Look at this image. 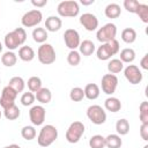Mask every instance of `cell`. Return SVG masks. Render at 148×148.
Wrapping results in <instances>:
<instances>
[{
    "instance_id": "ab89813d",
    "label": "cell",
    "mask_w": 148,
    "mask_h": 148,
    "mask_svg": "<svg viewBox=\"0 0 148 148\" xmlns=\"http://www.w3.org/2000/svg\"><path fill=\"white\" fill-rule=\"evenodd\" d=\"M140 2L138 0H125L124 1V7L125 9L128 12V13H132V14H135L136 12V8L139 7Z\"/></svg>"
},
{
    "instance_id": "d6a6232c",
    "label": "cell",
    "mask_w": 148,
    "mask_h": 148,
    "mask_svg": "<svg viewBox=\"0 0 148 148\" xmlns=\"http://www.w3.org/2000/svg\"><path fill=\"white\" fill-rule=\"evenodd\" d=\"M27 84L31 92H37L42 88V80L38 76H31V77H29Z\"/></svg>"
},
{
    "instance_id": "f6af8a7d",
    "label": "cell",
    "mask_w": 148,
    "mask_h": 148,
    "mask_svg": "<svg viewBox=\"0 0 148 148\" xmlns=\"http://www.w3.org/2000/svg\"><path fill=\"white\" fill-rule=\"evenodd\" d=\"M3 148H21L18 145H16V143H12V145H9V146H6V147H3Z\"/></svg>"
},
{
    "instance_id": "f35d334b",
    "label": "cell",
    "mask_w": 148,
    "mask_h": 148,
    "mask_svg": "<svg viewBox=\"0 0 148 148\" xmlns=\"http://www.w3.org/2000/svg\"><path fill=\"white\" fill-rule=\"evenodd\" d=\"M35 95L34 92L31 91H28V92H23L22 96H21V104L24 105V106H30L34 104L35 102Z\"/></svg>"
},
{
    "instance_id": "4316f807",
    "label": "cell",
    "mask_w": 148,
    "mask_h": 148,
    "mask_svg": "<svg viewBox=\"0 0 148 148\" xmlns=\"http://www.w3.org/2000/svg\"><path fill=\"white\" fill-rule=\"evenodd\" d=\"M136 39V31L133 28H125L121 31V40L126 44H132Z\"/></svg>"
},
{
    "instance_id": "30bf717a",
    "label": "cell",
    "mask_w": 148,
    "mask_h": 148,
    "mask_svg": "<svg viewBox=\"0 0 148 148\" xmlns=\"http://www.w3.org/2000/svg\"><path fill=\"white\" fill-rule=\"evenodd\" d=\"M124 75L131 84H139L142 81V77H143L141 69L135 65L126 66L125 69H124Z\"/></svg>"
},
{
    "instance_id": "9a60e30c",
    "label": "cell",
    "mask_w": 148,
    "mask_h": 148,
    "mask_svg": "<svg viewBox=\"0 0 148 148\" xmlns=\"http://www.w3.org/2000/svg\"><path fill=\"white\" fill-rule=\"evenodd\" d=\"M80 23L87 31H95L98 28V18L91 13H84L80 16Z\"/></svg>"
},
{
    "instance_id": "4fadbf2b",
    "label": "cell",
    "mask_w": 148,
    "mask_h": 148,
    "mask_svg": "<svg viewBox=\"0 0 148 148\" xmlns=\"http://www.w3.org/2000/svg\"><path fill=\"white\" fill-rule=\"evenodd\" d=\"M16 97H17V92L13 88H10L9 86H6L2 89L1 97H0V105H1V108L6 109L8 106L14 105Z\"/></svg>"
},
{
    "instance_id": "7c38bea8",
    "label": "cell",
    "mask_w": 148,
    "mask_h": 148,
    "mask_svg": "<svg viewBox=\"0 0 148 148\" xmlns=\"http://www.w3.org/2000/svg\"><path fill=\"white\" fill-rule=\"evenodd\" d=\"M29 117H30V121L32 123V125L40 126L45 120L46 110L43 105H34L29 110Z\"/></svg>"
},
{
    "instance_id": "277c9868",
    "label": "cell",
    "mask_w": 148,
    "mask_h": 148,
    "mask_svg": "<svg viewBox=\"0 0 148 148\" xmlns=\"http://www.w3.org/2000/svg\"><path fill=\"white\" fill-rule=\"evenodd\" d=\"M57 13L61 17H75L80 13V7L74 0H65L57 6Z\"/></svg>"
},
{
    "instance_id": "7bdbcfd3",
    "label": "cell",
    "mask_w": 148,
    "mask_h": 148,
    "mask_svg": "<svg viewBox=\"0 0 148 148\" xmlns=\"http://www.w3.org/2000/svg\"><path fill=\"white\" fill-rule=\"evenodd\" d=\"M47 3V0H31V5L39 8V7H44Z\"/></svg>"
},
{
    "instance_id": "f546056e",
    "label": "cell",
    "mask_w": 148,
    "mask_h": 148,
    "mask_svg": "<svg viewBox=\"0 0 148 148\" xmlns=\"http://www.w3.org/2000/svg\"><path fill=\"white\" fill-rule=\"evenodd\" d=\"M123 69H124V64L119 59H111L108 62V71L110 74L120 73Z\"/></svg>"
},
{
    "instance_id": "836d02e7",
    "label": "cell",
    "mask_w": 148,
    "mask_h": 148,
    "mask_svg": "<svg viewBox=\"0 0 148 148\" xmlns=\"http://www.w3.org/2000/svg\"><path fill=\"white\" fill-rule=\"evenodd\" d=\"M67 62L71 65V66H77L80 62H81V54L79 51L76 50H71L69 53L67 54Z\"/></svg>"
},
{
    "instance_id": "bcb514c9",
    "label": "cell",
    "mask_w": 148,
    "mask_h": 148,
    "mask_svg": "<svg viewBox=\"0 0 148 148\" xmlns=\"http://www.w3.org/2000/svg\"><path fill=\"white\" fill-rule=\"evenodd\" d=\"M2 52V44H1V42H0V53Z\"/></svg>"
},
{
    "instance_id": "3957f363",
    "label": "cell",
    "mask_w": 148,
    "mask_h": 148,
    "mask_svg": "<svg viewBox=\"0 0 148 148\" xmlns=\"http://www.w3.org/2000/svg\"><path fill=\"white\" fill-rule=\"evenodd\" d=\"M119 49H120L119 42L117 39H113L111 42L101 44V46H98V49L96 50V56L102 61L110 60L112 56H114L119 52Z\"/></svg>"
},
{
    "instance_id": "5b68a950",
    "label": "cell",
    "mask_w": 148,
    "mask_h": 148,
    "mask_svg": "<svg viewBox=\"0 0 148 148\" xmlns=\"http://www.w3.org/2000/svg\"><path fill=\"white\" fill-rule=\"evenodd\" d=\"M37 58L39 60L40 64L43 65H51L56 61L57 59V54H56V50L54 47L49 44V43H44L38 47L37 51Z\"/></svg>"
},
{
    "instance_id": "603a6c76",
    "label": "cell",
    "mask_w": 148,
    "mask_h": 148,
    "mask_svg": "<svg viewBox=\"0 0 148 148\" xmlns=\"http://www.w3.org/2000/svg\"><path fill=\"white\" fill-rule=\"evenodd\" d=\"M32 39L36 42V43H39V44H44L49 37L47 35V31L45 28H35L32 30Z\"/></svg>"
},
{
    "instance_id": "8fae6325",
    "label": "cell",
    "mask_w": 148,
    "mask_h": 148,
    "mask_svg": "<svg viewBox=\"0 0 148 148\" xmlns=\"http://www.w3.org/2000/svg\"><path fill=\"white\" fill-rule=\"evenodd\" d=\"M101 86H102V90L104 94L106 95H112L118 86V77L114 74H105L102 76V81H101Z\"/></svg>"
},
{
    "instance_id": "60d3db41",
    "label": "cell",
    "mask_w": 148,
    "mask_h": 148,
    "mask_svg": "<svg viewBox=\"0 0 148 148\" xmlns=\"http://www.w3.org/2000/svg\"><path fill=\"white\" fill-rule=\"evenodd\" d=\"M140 135L141 138L147 141L148 140V124H141V127H140Z\"/></svg>"
},
{
    "instance_id": "484cf974",
    "label": "cell",
    "mask_w": 148,
    "mask_h": 148,
    "mask_svg": "<svg viewBox=\"0 0 148 148\" xmlns=\"http://www.w3.org/2000/svg\"><path fill=\"white\" fill-rule=\"evenodd\" d=\"M8 86L10 88H13L17 94L18 92H22L24 90V87H25V82L24 80L21 77V76H13L9 82H8Z\"/></svg>"
},
{
    "instance_id": "b9f144b4",
    "label": "cell",
    "mask_w": 148,
    "mask_h": 148,
    "mask_svg": "<svg viewBox=\"0 0 148 148\" xmlns=\"http://www.w3.org/2000/svg\"><path fill=\"white\" fill-rule=\"evenodd\" d=\"M140 67H141L142 69H145V71L148 69V54H145V56L142 57V59H141V61H140Z\"/></svg>"
},
{
    "instance_id": "6da1fadb",
    "label": "cell",
    "mask_w": 148,
    "mask_h": 148,
    "mask_svg": "<svg viewBox=\"0 0 148 148\" xmlns=\"http://www.w3.org/2000/svg\"><path fill=\"white\" fill-rule=\"evenodd\" d=\"M27 39V32L23 28H16L13 31L6 34L5 36V46L8 49V51L16 50L18 46L23 45Z\"/></svg>"
},
{
    "instance_id": "74e56055",
    "label": "cell",
    "mask_w": 148,
    "mask_h": 148,
    "mask_svg": "<svg viewBox=\"0 0 148 148\" xmlns=\"http://www.w3.org/2000/svg\"><path fill=\"white\" fill-rule=\"evenodd\" d=\"M139 118L141 120V124H148V102H142L139 106Z\"/></svg>"
},
{
    "instance_id": "9c48e42d",
    "label": "cell",
    "mask_w": 148,
    "mask_h": 148,
    "mask_svg": "<svg viewBox=\"0 0 148 148\" xmlns=\"http://www.w3.org/2000/svg\"><path fill=\"white\" fill-rule=\"evenodd\" d=\"M42 18H43L42 12L38 10V9H32V10L27 12V13L22 16L21 23H22V25L25 27V28H32V27L38 25V24L42 22Z\"/></svg>"
},
{
    "instance_id": "7dc6e473",
    "label": "cell",
    "mask_w": 148,
    "mask_h": 148,
    "mask_svg": "<svg viewBox=\"0 0 148 148\" xmlns=\"http://www.w3.org/2000/svg\"><path fill=\"white\" fill-rule=\"evenodd\" d=\"M1 116H2V112L0 111V119H1Z\"/></svg>"
},
{
    "instance_id": "8d00e7d4",
    "label": "cell",
    "mask_w": 148,
    "mask_h": 148,
    "mask_svg": "<svg viewBox=\"0 0 148 148\" xmlns=\"http://www.w3.org/2000/svg\"><path fill=\"white\" fill-rule=\"evenodd\" d=\"M135 14L139 16V18L143 23H148V6L145 3H140L139 7L136 8Z\"/></svg>"
},
{
    "instance_id": "44dd1931",
    "label": "cell",
    "mask_w": 148,
    "mask_h": 148,
    "mask_svg": "<svg viewBox=\"0 0 148 148\" xmlns=\"http://www.w3.org/2000/svg\"><path fill=\"white\" fill-rule=\"evenodd\" d=\"M104 108L110 112H118L121 109V103L117 97H108L104 101Z\"/></svg>"
},
{
    "instance_id": "d4e9b609",
    "label": "cell",
    "mask_w": 148,
    "mask_h": 148,
    "mask_svg": "<svg viewBox=\"0 0 148 148\" xmlns=\"http://www.w3.org/2000/svg\"><path fill=\"white\" fill-rule=\"evenodd\" d=\"M1 62L6 67H13L17 62V56L13 51H7L1 56Z\"/></svg>"
},
{
    "instance_id": "e575fe53",
    "label": "cell",
    "mask_w": 148,
    "mask_h": 148,
    "mask_svg": "<svg viewBox=\"0 0 148 148\" xmlns=\"http://www.w3.org/2000/svg\"><path fill=\"white\" fill-rule=\"evenodd\" d=\"M21 135L24 140L31 141L36 138V130H35L34 126H24L21 130Z\"/></svg>"
},
{
    "instance_id": "7402d4cb",
    "label": "cell",
    "mask_w": 148,
    "mask_h": 148,
    "mask_svg": "<svg viewBox=\"0 0 148 148\" xmlns=\"http://www.w3.org/2000/svg\"><path fill=\"white\" fill-rule=\"evenodd\" d=\"M104 14L108 18H117L121 14L120 6L118 3H109L104 9Z\"/></svg>"
},
{
    "instance_id": "83f0119b",
    "label": "cell",
    "mask_w": 148,
    "mask_h": 148,
    "mask_svg": "<svg viewBox=\"0 0 148 148\" xmlns=\"http://www.w3.org/2000/svg\"><path fill=\"white\" fill-rule=\"evenodd\" d=\"M134 59H135V51H134L133 49L126 47V49H124V50L120 51V59H119V60H120L123 64H124V62L131 64V62L134 61Z\"/></svg>"
},
{
    "instance_id": "cb8c5ba5",
    "label": "cell",
    "mask_w": 148,
    "mask_h": 148,
    "mask_svg": "<svg viewBox=\"0 0 148 148\" xmlns=\"http://www.w3.org/2000/svg\"><path fill=\"white\" fill-rule=\"evenodd\" d=\"M123 145V140L118 134H109L105 138V147L108 148H120Z\"/></svg>"
},
{
    "instance_id": "7a4b0ae2",
    "label": "cell",
    "mask_w": 148,
    "mask_h": 148,
    "mask_svg": "<svg viewBox=\"0 0 148 148\" xmlns=\"http://www.w3.org/2000/svg\"><path fill=\"white\" fill-rule=\"evenodd\" d=\"M58 138V130L53 125H44L37 136V143L40 147L51 146Z\"/></svg>"
},
{
    "instance_id": "f1b7e54d",
    "label": "cell",
    "mask_w": 148,
    "mask_h": 148,
    "mask_svg": "<svg viewBox=\"0 0 148 148\" xmlns=\"http://www.w3.org/2000/svg\"><path fill=\"white\" fill-rule=\"evenodd\" d=\"M20 114H21V111H20L18 106H16L15 104L3 109V116L8 120H15V119H17L20 117Z\"/></svg>"
},
{
    "instance_id": "ffe728a7",
    "label": "cell",
    "mask_w": 148,
    "mask_h": 148,
    "mask_svg": "<svg viewBox=\"0 0 148 148\" xmlns=\"http://www.w3.org/2000/svg\"><path fill=\"white\" fill-rule=\"evenodd\" d=\"M79 50H80V54L84 57H89L95 52V44L89 39H84L83 42L80 43Z\"/></svg>"
},
{
    "instance_id": "4dcf8cb0",
    "label": "cell",
    "mask_w": 148,
    "mask_h": 148,
    "mask_svg": "<svg viewBox=\"0 0 148 148\" xmlns=\"http://www.w3.org/2000/svg\"><path fill=\"white\" fill-rule=\"evenodd\" d=\"M116 131L118 135H126L130 132V123L127 119L121 118L116 123Z\"/></svg>"
},
{
    "instance_id": "ee69618b",
    "label": "cell",
    "mask_w": 148,
    "mask_h": 148,
    "mask_svg": "<svg viewBox=\"0 0 148 148\" xmlns=\"http://www.w3.org/2000/svg\"><path fill=\"white\" fill-rule=\"evenodd\" d=\"M95 1L94 0H81V3L83 6H89V5H92Z\"/></svg>"
},
{
    "instance_id": "52a82bcc",
    "label": "cell",
    "mask_w": 148,
    "mask_h": 148,
    "mask_svg": "<svg viewBox=\"0 0 148 148\" xmlns=\"http://www.w3.org/2000/svg\"><path fill=\"white\" fill-rule=\"evenodd\" d=\"M116 35H117V27L113 23H106L104 24L102 28H99L96 32V38L98 42L103 43H108L111 42L113 39H116Z\"/></svg>"
},
{
    "instance_id": "e0dca14e",
    "label": "cell",
    "mask_w": 148,
    "mask_h": 148,
    "mask_svg": "<svg viewBox=\"0 0 148 148\" xmlns=\"http://www.w3.org/2000/svg\"><path fill=\"white\" fill-rule=\"evenodd\" d=\"M18 58L22 61H25V62H29V61L34 60V58H35L34 49L31 46H28V45L21 46L20 50H18Z\"/></svg>"
},
{
    "instance_id": "2e32d148",
    "label": "cell",
    "mask_w": 148,
    "mask_h": 148,
    "mask_svg": "<svg viewBox=\"0 0 148 148\" xmlns=\"http://www.w3.org/2000/svg\"><path fill=\"white\" fill-rule=\"evenodd\" d=\"M62 25V21L59 16H49L45 21V28H46V31H51V32H56L58 30H60Z\"/></svg>"
},
{
    "instance_id": "d590c367",
    "label": "cell",
    "mask_w": 148,
    "mask_h": 148,
    "mask_svg": "<svg viewBox=\"0 0 148 148\" xmlns=\"http://www.w3.org/2000/svg\"><path fill=\"white\" fill-rule=\"evenodd\" d=\"M84 97V92H83V89L80 88V87H74L71 89V92H69V98L73 101V102H81Z\"/></svg>"
},
{
    "instance_id": "c3c4849f",
    "label": "cell",
    "mask_w": 148,
    "mask_h": 148,
    "mask_svg": "<svg viewBox=\"0 0 148 148\" xmlns=\"http://www.w3.org/2000/svg\"><path fill=\"white\" fill-rule=\"evenodd\" d=\"M143 148H148V145H146V146H145V147H143Z\"/></svg>"
},
{
    "instance_id": "1f68e13d",
    "label": "cell",
    "mask_w": 148,
    "mask_h": 148,
    "mask_svg": "<svg viewBox=\"0 0 148 148\" xmlns=\"http://www.w3.org/2000/svg\"><path fill=\"white\" fill-rule=\"evenodd\" d=\"M89 146H90V148H104L105 147V138L101 134L92 135L89 139Z\"/></svg>"
},
{
    "instance_id": "5bb4252c",
    "label": "cell",
    "mask_w": 148,
    "mask_h": 148,
    "mask_svg": "<svg viewBox=\"0 0 148 148\" xmlns=\"http://www.w3.org/2000/svg\"><path fill=\"white\" fill-rule=\"evenodd\" d=\"M64 40L66 46L71 50H76L81 43L80 35L75 29H67L64 32Z\"/></svg>"
},
{
    "instance_id": "d6986e66",
    "label": "cell",
    "mask_w": 148,
    "mask_h": 148,
    "mask_svg": "<svg viewBox=\"0 0 148 148\" xmlns=\"http://www.w3.org/2000/svg\"><path fill=\"white\" fill-rule=\"evenodd\" d=\"M35 98L40 103V104H47L51 102L52 99V92L50 89L47 88H40L36 94H35Z\"/></svg>"
},
{
    "instance_id": "8992f818",
    "label": "cell",
    "mask_w": 148,
    "mask_h": 148,
    "mask_svg": "<svg viewBox=\"0 0 148 148\" xmlns=\"http://www.w3.org/2000/svg\"><path fill=\"white\" fill-rule=\"evenodd\" d=\"M84 133V125L83 123L76 120V121H73L67 131H66V140L69 142V143H76L80 141V139L82 138Z\"/></svg>"
},
{
    "instance_id": "ba28073f",
    "label": "cell",
    "mask_w": 148,
    "mask_h": 148,
    "mask_svg": "<svg viewBox=\"0 0 148 148\" xmlns=\"http://www.w3.org/2000/svg\"><path fill=\"white\" fill-rule=\"evenodd\" d=\"M87 117L92 124L102 125L106 120V112L104 111V109L101 105L94 104L87 109Z\"/></svg>"
},
{
    "instance_id": "ac0fdd59",
    "label": "cell",
    "mask_w": 148,
    "mask_h": 148,
    "mask_svg": "<svg viewBox=\"0 0 148 148\" xmlns=\"http://www.w3.org/2000/svg\"><path fill=\"white\" fill-rule=\"evenodd\" d=\"M83 92H84V97H87L90 101H94V99L98 98L101 91H99V87L96 83H88L84 87Z\"/></svg>"
}]
</instances>
